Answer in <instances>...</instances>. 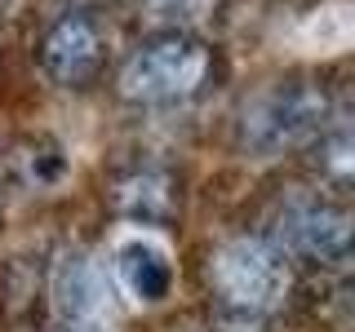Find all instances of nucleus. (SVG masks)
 Here are the masks:
<instances>
[{
	"label": "nucleus",
	"mask_w": 355,
	"mask_h": 332,
	"mask_svg": "<svg viewBox=\"0 0 355 332\" xmlns=\"http://www.w3.org/2000/svg\"><path fill=\"white\" fill-rule=\"evenodd\" d=\"M311 151H315L320 182H329V191L342 195L351 186V173H355V142H351V124H347V116H342V111L324 124V133L311 142Z\"/></svg>",
	"instance_id": "obj_9"
},
{
	"label": "nucleus",
	"mask_w": 355,
	"mask_h": 332,
	"mask_svg": "<svg viewBox=\"0 0 355 332\" xmlns=\"http://www.w3.org/2000/svg\"><path fill=\"white\" fill-rule=\"evenodd\" d=\"M209 297L231 319H271L293 297V261L266 235L222 239L205 261Z\"/></svg>",
	"instance_id": "obj_2"
},
{
	"label": "nucleus",
	"mask_w": 355,
	"mask_h": 332,
	"mask_svg": "<svg viewBox=\"0 0 355 332\" xmlns=\"http://www.w3.org/2000/svg\"><path fill=\"white\" fill-rule=\"evenodd\" d=\"M205 0H147V18L160 31H187V22L200 18Z\"/></svg>",
	"instance_id": "obj_10"
},
{
	"label": "nucleus",
	"mask_w": 355,
	"mask_h": 332,
	"mask_svg": "<svg viewBox=\"0 0 355 332\" xmlns=\"http://www.w3.org/2000/svg\"><path fill=\"white\" fill-rule=\"evenodd\" d=\"M222 62L209 40L191 36V31H155L125 58L116 75V93L129 107H182L196 102L200 93L218 84Z\"/></svg>",
	"instance_id": "obj_1"
},
{
	"label": "nucleus",
	"mask_w": 355,
	"mask_h": 332,
	"mask_svg": "<svg viewBox=\"0 0 355 332\" xmlns=\"http://www.w3.org/2000/svg\"><path fill=\"white\" fill-rule=\"evenodd\" d=\"M36 58H40V71L53 84L89 89V84H98V75L107 66V36L85 9H76V14H62L44 31Z\"/></svg>",
	"instance_id": "obj_6"
},
{
	"label": "nucleus",
	"mask_w": 355,
	"mask_h": 332,
	"mask_svg": "<svg viewBox=\"0 0 355 332\" xmlns=\"http://www.w3.org/2000/svg\"><path fill=\"white\" fill-rule=\"evenodd\" d=\"M266 239L280 243L288 252V261H306V266H320V270H347L351 213L342 199H329V195L288 199Z\"/></svg>",
	"instance_id": "obj_4"
},
{
	"label": "nucleus",
	"mask_w": 355,
	"mask_h": 332,
	"mask_svg": "<svg viewBox=\"0 0 355 332\" xmlns=\"http://www.w3.org/2000/svg\"><path fill=\"white\" fill-rule=\"evenodd\" d=\"M338 116L329 102V89L315 80H275L258 89L240 107L236 138L258 160H271L280 151H297L324 133V124Z\"/></svg>",
	"instance_id": "obj_3"
},
{
	"label": "nucleus",
	"mask_w": 355,
	"mask_h": 332,
	"mask_svg": "<svg viewBox=\"0 0 355 332\" xmlns=\"http://www.w3.org/2000/svg\"><path fill=\"white\" fill-rule=\"evenodd\" d=\"M111 208L120 217L138 221V226H169L182 208V191H178V173L155 160L125 164L111 177Z\"/></svg>",
	"instance_id": "obj_7"
},
{
	"label": "nucleus",
	"mask_w": 355,
	"mask_h": 332,
	"mask_svg": "<svg viewBox=\"0 0 355 332\" xmlns=\"http://www.w3.org/2000/svg\"><path fill=\"white\" fill-rule=\"evenodd\" d=\"M111 279H116L120 293H129L133 302H164L169 297V284H173V270L169 261H164L160 248H151V243H125V248L116 252V261H111Z\"/></svg>",
	"instance_id": "obj_8"
},
{
	"label": "nucleus",
	"mask_w": 355,
	"mask_h": 332,
	"mask_svg": "<svg viewBox=\"0 0 355 332\" xmlns=\"http://www.w3.org/2000/svg\"><path fill=\"white\" fill-rule=\"evenodd\" d=\"M76 9H98V5H111V0H71Z\"/></svg>",
	"instance_id": "obj_11"
},
{
	"label": "nucleus",
	"mask_w": 355,
	"mask_h": 332,
	"mask_svg": "<svg viewBox=\"0 0 355 332\" xmlns=\"http://www.w3.org/2000/svg\"><path fill=\"white\" fill-rule=\"evenodd\" d=\"M49 297L53 315L62 319L67 332H111L120 315L116 302V279L107 275L103 257L89 248H67L58 252L49 270Z\"/></svg>",
	"instance_id": "obj_5"
}]
</instances>
